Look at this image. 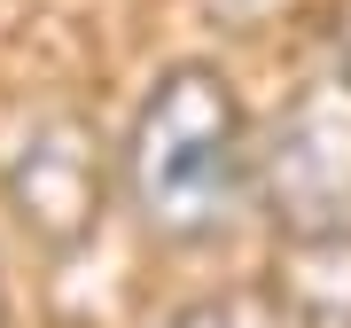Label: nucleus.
I'll use <instances>...</instances> for the list:
<instances>
[{
  "label": "nucleus",
  "instance_id": "0eeeda50",
  "mask_svg": "<svg viewBox=\"0 0 351 328\" xmlns=\"http://www.w3.org/2000/svg\"><path fill=\"white\" fill-rule=\"evenodd\" d=\"M0 328H8V274H0Z\"/></svg>",
  "mask_w": 351,
  "mask_h": 328
},
{
  "label": "nucleus",
  "instance_id": "20e7f679",
  "mask_svg": "<svg viewBox=\"0 0 351 328\" xmlns=\"http://www.w3.org/2000/svg\"><path fill=\"white\" fill-rule=\"evenodd\" d=\"M274 290L297 305L304 328H351V227L336 235H289Z\"/></svg>",
  "mask_w": 351,
  "mask_h": 328
},
{
  "label": "nucleus",
  "instance_id": "39448f33",
  "mask_svg": "<svg viewBox=\"0 0 351 328\" xmlns=\"http://www.w3.org/2000/svg\"><path fill=\"white\" fill-rule=\"evenodd\" d=\"M149 328H304V320L281 290H234V297H188L172 313H156Z\"/></svg>",
  "mask_w": 351,
  "mask_h": 328
},
{
  "label": "nucleus",
  "instance_id": "7ed1b4c3",
  "mask_svg": "<svg viewBox=\"0 0 351 328\" xmlns=\"http://www.w3.org/2000/svg\"><path fill=\"white\" fill-rule=\"evenodd\" d=\"M258 203L281 242L351 227V63L313 71L258 133Z\"/></svg>",
  "mask_w": 351,
  "mask_h": 328
},
{
  "label": "nucleus",
  "instance_id": "f03ea898",
  "mask_svg": "<svg viewBox=\"0 0 351 328\" xmlns=\"http://www.w3.org/2000/svg\"><path fill=\"white\" fill-rule=\"evenodd\" d=\"M110 196H125L117 188V149L78 110H39L0 149V203L47 258L86 250L110 219Z\"/></svg>",
  "mask_w": 351,
  "mask_h": 328
},
{
  "label": "nucleus",
  "instance_id": "f257e3e1",
  "mask_svg": "<svg viewBox=\"0 0 351 328\" xmlns=\"http://www.w3.org/2000/svg\"><path fill=\"white\" fill-rule=\"evenodd\" d=\"M117 188L133 219L172 250L226 242L258 203V117L242 86L203 55L164 63L117 141Z\"/></svg>",
  "mask_w": 351,
  "mask_h": 328
},
{
  "label": "nucleus",
  "instance_id": "423d86ee",
  "mask_svg": "<svg viewBox=\"0 0 351 328\" xmlns=\"http://www.w3.org/2000/svg\"><path fill=\"white\" fill-rule=\"evenodd\" d=\"M211 8V24H226V32H274V24H289V16L304 8V0H203Z\"/></svg>",
  "mask_w": 351,
  "mask_h": 328
}]
</instances>
